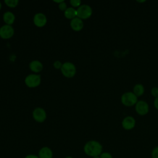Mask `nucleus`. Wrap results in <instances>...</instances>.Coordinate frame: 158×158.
<instances>
[{
  "instance_id": "7",
  "label": "nucleus",
  "mask_w": 158,
  "mask_h": 158,
  "mask_svg": "<svg viewBox=\"0 0 158 158\" xmlns=\"http://www.w3.org/2000/svg\"><path fill=\"white\" fill-rule=\"evenodd\" d=\"M14 34V28L11 25H4L0 28V37L7 40L13 36Z\"/></svg>"
},
{
  "instance_id": "16",
  "label": "nucleus",
  "mask_w": 158,
  "mask_h": 158,
  "mask_svg": "<svg viewBox=\"0 0 158 158\" xmlns=\"http://www.w3.org/2000/svg\"><path fill=\"white\" fill-rule=\"evenodd\" d=\"M77 10L73 7H67V9L64 11V16L68 19H73L77 17Z\"/></svg>"
},
{
  "instance_id": "17",
  "label": "nucleus",
  "mask_w": 158,
  "mask_h": 158,
  "mask_svg": "<svg viewBox=\"0 0 158 158\" xmlns=\"http://www.w3.org/2000/svg\"><path fill=\"white\" fill-rule=\"evenodd\" d=\"M4 3L6 5L10 8H14L17 6L19 4L18 0H5Z\"/></svg>"
},
{
  "instance_id": "23",
  "label": "nucleus",
  "mask_w": 158,
  "mask_h": 158,
  "mask_svg": "<svg viewBox=\"0 0 158 158\" xmlns=\"http://www.w3.org/2000/svg\"><path fill=\"white\" fill-rule=\"evenodd\" d=\"M59 9L60 10H62V11H65V10L67 9L66 3L64 1V2H61L60 4H59Z\"/></svg>"
},
{
  "instance_id": "27",
  "label": "nucleus",
  "mask_w": 158,
  "mask_h": 158,
  "mask_svg": "<svg viewBox=\"0 0 158 158\" xmlns=\"http://www.w3.org/2000/svg\"><path fill=\"white\" fill-rule=\"evenodd\" d=\"M93 158H100V157H99V156H95V157H93Z\"/></svg>"
},
{
  "instance_id": "4",
  "label": "nucleus",
  "mask_w": 158,
  "mask_h": 158,
  "mask_svg": "<svg viewBox=\"0 0 158 158\" xmlns=\"http://www.w3.org/2000/svg\"><path fill=\"white\" fill-rule=\"evenodd\" d=\"M77 17L81 20H85L89 18L92 14V8L88 4H82L77 10Z\"/></svg>"
},
{
  "instance_id": "13",
  "label": "nucleus",
  "mask_w": 158,
  "mask_h": 158,
  "mask_svg": "<svg viewBox=\"0 0 158 158\" xmlns=\"http://www.w3.org/2000/svg\"><path fill=\"white\" fill-rule=\"evenodd\" d=\"M29 68L34 73H39L42 71L43 65L42 63L37 60H34L29 64Z\"/></svg>"
},
{
  "instance_id": "3",
  "label": "nucleus",
  "mask_w": 158,
  "mask_h": 158,
  "mask_svg": "<svg viewBox=\"0 0 158 158\" xmlns=\"http://www.w3.org/2000/svg\"><path fill=\"white\" fill-rule=\"evenodd\" d=\"M60 71L64 77L67 78H72L76 74L77 70L75 65L73 63L66 62L62 64Z\"/></svg>"
},
{
  "instance_id": "10",
  "label": "nucleus",
  "mask_w": 158,
  "mask_h": 158,
  "mask_svg": "<svg viewBox=\"0 0 158 158\" xmlns=\"http://www.w3.org/2000/svg\"><path fill=\"white\" fill-rule=\"evenodd\" d=\"M136 125V120L132 116H127L122 121V126L126 130H132Z\"/></svg>"
},
{
  "instance_id": "15",
  "label": "nucleus",
  "mask_w": 158,
  "mask_h": 158,
  "mask_svg": "<svg viewBox=\"0 0 158 158\" xmlns=\"http://www.w3.org/2000/svg\"><path fill=\"white\" fill-rule=\"evenodd\" d=\"M133 93L137 96H141L144 93V87L141 83L136 84L133 88Z\"/></svg>"
},
{
  "instance_id": "28",
  "label": "nucleus",
  "mask_w": 158,
  "mask_h": 158,
  "mask_svg": "<svg viewBox=\"0 0 158 158\" xmlns=\"http://www.w3.org/2000/svg\"><path fill=\"white\" fill-rule=\"evenodd\" d=\"M65 158H73V157H71V156H67V157H65Z\"/></svg>"
},
{
  "instance_id": "5",
  "label": "nucleus",
  "mask_w": 158,
  "mask_h": 158,
  "mask_svg": "<svg viewBox=\"0 0 158 158\" xmlns=\"http://www.w3.org/2000/svg\"><path fill=\"white\" fill-rule=\"evenodd\" d=\"M25 83L29 88H36L41 83V76L38 74H30L25 77Z\"/></svg>"
},
{
  "instance_id": "22",
  "label": "nucleus",
  "mask_w": 158,
  "mask_h": 158,
  "mask_svg": "<svg viewBox=\"0 0 158 158\" xmlns=\"http://www.w3.org/2000/svg\"><path fill=\"white\" fill-rule=\"evenodd\" d=\"M62 64L59 60H56L53 63V66L56 69H60L62 67Z\"/></svg>"
},
{
  "instance_id": "31",
  "label": "nucleus",
  "mask_w": 158,
  "mask_h": 158,
  "mask_svg": "<svg viewBox=\"0 0 158 158\" xmlns=\"http://www.w3.org/2000/svg\"><path fill=\"white\" fill-rule=\"evenodd\" d=\"M157 117H158V115H157Z\"/></svg>"
},
{
  "instance_id": "9",
  "label": "nucleus",
  "mask_w": 158,
  "mask_h": 158,
  "mask_svg": "<svg viewBox=\"0 0 158 158\" xmlns=\"http://www.w3.org/2000/svg\"><path fill=\"white\" fill-rule=\"evenodd\" d=\"M33 23L38 27H43L47 23V17L43 13H36L33 17Z\"/></svg>"
},
{
  "instance_id": "14",
  "label": "nucleus",
  "mask_w": 158,
  "mask_h": 158,
  "mask_svg": "<svg viewBox=\"0 0 158 158\" xmlns=\"http://www.w3.org/2000/svg\"><path fill=\"white\" fill-rule=\"evenodd\" d=\"M2 19H3V20L6 23V25H11L14 23L15 17L14 14L12 12L7 11V12H6L3 14Z\"/></svg>"
},
{
  "instance_id": "18",
  "label": "nucleus",
  "mask_w": 158,
  "mask_h": 158,
  "mask_svg": "<svg viewBox=\"0 0 158 158\" xmlns=\"http://www.w3.org/2000/svg\"><path fill=\"white\" fill-rule=\"evenodd\" d=\"M70 3L74 7H79L81 6V1L80 0H70Z\"/></svg>"
},
{
  "instance_id": "29",
  "label": "nucleus",
  "mask_w": 158,
  "mask_h": 158,
  "mask_svg": "<svg viewBox=\"0 0 158 158\" xmlns=\"http://www.w3.org/2000/svg\"><path fill=\"white\" fill-rule=\"evenodd\" d=\"M137 2H145V1H137Z\"/></svg>"
},
{
  "instance_id": "2",
  "label": "nucleus",
  "mask_w": 158,
  "mask_h": 158,
  "mask_svg": "<svg viewBox=\"0 0 158 158\" xmlns=\"http://www.w3.org/2000/svg\"><path fill=\"white\" fill-rule=\"evenodd\" d=\"M121 102L127 107H131L135 106L138 102V97L131 91L124 93L121 96Z\"/></svg>"
},
{
  "instance_id": "11",
  "label": "nucleus",
  "mask_w": 158,
  "mask_h": 158,
  "mask_svg": "<svg viewBox=\"0 0 158 158\" xmlns=\"http://www.w3.org/2000/svg\"><path fill=\"white\" fill-rule=\"evenodd\" d=\"M70 25L72 29L75 31H80L83 28V20L77 17L71 20Z\"/></svg>"
},
{
  "instance_id": "30",
  "label": "nucleus",
  "mask_w": 158,
  "mask_h": 158,
  "mask_svg": "<svg viewBox=\"0 0 158 158\" xmlns=\"http://www.w3.org/2000/svg\"><path fill=\"white\" fill-rule=\"evenodd\" d=\"M1 7H2V5H1V2H0V10H1Z\"/></svg>"
},
{
  "instance_id": "12",
  "label": "nucleus",
  "mask_w": 158,
  "mask_h": 158,
  "mask_svg": "<svg viewBox=\"0 0 158 158\" xmlns=\"http://www.w3.org/2000/svg\"><path fill=\"white\" fill-rule=\"evenodd\" d=\"M38 156L39 158H52L53 152L51 148L44 146L40 149Z\"/></svg>"
},
{
  "instance_id": "19",
  "label": "nucleus",
  "mask_w": 158,
  "mask_h": 158,
  "mask_svg": "<svg viewBox=\"0 0 158 158\" xmlns=\"http://www.w3.org/2000/svg\"><path fill=\"white\" fill-rule=\"evenodd\" d=\"M151 93L152 96H154L155 98L158 97V87H153L151 88Z\"/></svg>"
},
{
  "instance_id": "21",
  "label": "nucleus",
  "mask_w": 158,
  "mask_h": 158,
  "mask_svg": "<svg viewBox=\"0 0 158 158\" xmlns=\"http://www.w3.org/2000/svg\"><path fill=\"white\" fill-rule=\"evenodd\" d=\"M99 157H100V158H113L111 154H110L109 152H102L101 154V155L99 156Z\"/></svg>"
},
{
  "instance_id": "24",
  "label": "nucleus",
  "mask_w": 158,
  "mask_h": 158,
  "mask_svg": "<svg viewBox=\"0 0 158 158\" xmlns=\"http://www.w3.org/2000/svg\"><path fill=\"white\" fill-rule=\"evenodd\" d=\"M154 106L155 107V108L158 110V97L154 99Z\"/></svg>"
},
{
  "instance_id": "20",
  "label": "nucleus",
  "mask_w": 158,
  "mask_h": 158,
  "mask_svg": "<svg viewBox=\"0 0 158 158\" xmlns=\"http://www.w3.org/2000/svg\"><path fill=\"white\" fill-rule=\"evenodd\" d=\"M152 158H158V146L155 147L151 152Z\"/></svg>"
},
{
  "instance_id": "6",
  "label": "nucleus",
  "mask_w": 158,
  "mask_h": 158,
  "mask_svg": "<svg viewBox=\"0 0 158 158\" xmlns=\"http://www.w3.org/2000/svg\"><path fill=\"white\" fill-rule=\"evenodd\" d=\"M135 111L139 115H145L149 112V105L145 101L139 100L138 101L136 104H135Z\"/></svg>"
},
{
  "instance_id": "25",
  "label": "nucleus",
  "mask_w": 158,
  "mask_h": 158,
  "mask_svg": "<svg viewBox=\"0 0 158 158\" xmlns=\"http://www.w3.org/2000/svg\"><path fill=\"white\" fill-rule=\"evenodd\" d=\"M25 158H39V157L35 154H28L25 157Z\"/></svg>"
},
{
  "instance_id": "26",
  "label": "nucleus",
  "mask_w": 158,
  "mask_h": 158,
  "mask_svg": "<svg viewBox=\"0 0 158 158\" xmlns=\"http://www.w3.org/2000/svg\"><path fill=\"white\" fill-rule=\"evenodd\" d=\"M64 0H60V1H54V2H56V3H58L59 4H60L61 2H64Z\"/></svg>"
},
{
  "instance_id": "8",
  "label": "nucleus",
  "mask_w": 158,
  "mask_h": 158,
  "mask_svg": "<svg viewBox=\"0 0 158 158\" xmlns=\"http://www.w3.org/2000/svg\"><path fill=\"white\" fill-rule=\"evenodd\" d=\"M32 115L34 120L39 123L43 122L46 118V111L41 107L35 108L33 111Z\"/></svg>"
},
{
  "instance_id": "1",
  "label": "nucleus",
  "mask_w": 158,
  "mask_h": 158,
  "mask_svg": "<svg viewBox=\"0 0 158 158\" xmlns=\"http://www.w3.org/2000/svg\"><path fill=\"white\" fill-rule=\"evenodd\" d=\"M85 153L90 157L99 156L102 151V146L96 140H90L88 141L83 147Z\"/></svg>"
}]
</instances>
